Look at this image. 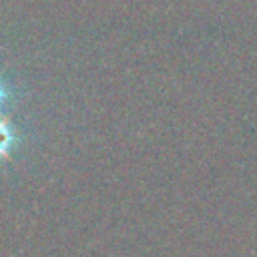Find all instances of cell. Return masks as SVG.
Wrapping results in <instances>:
<instances>
[{
	"mask_svg": "<svg viewBox=\"0 0 257 257\" xmlns=\"http://www.w3.org/2000/svg\"><path fill=\"white\" fill-rule=\"evenodd\" d=\"M8 145H10V133H8V128L0 122V157H2V155H6Z\"/></svg>",
	"mask_w": 257,
	"mask_h": 257,
	"instance_id": "1",
	"label": "cell"
},
{
	"mask_svg": "<svg viewBox=\"0 0 257 257\" xmlns=\"http://www.w3.org/2000/svg\"><path fill=\"white\" fill-rule=\"evenodd\" d=\"M0 96H2V90H0Z\"/></svg>",
	"mask_w": 257,
	"mask_h": 257,
	"instance_id": "2",
	"label": "cell"
}]
</instances>
